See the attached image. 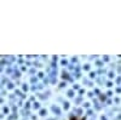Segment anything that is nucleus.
Here are the masks:
<instances>
[]
</instances>
